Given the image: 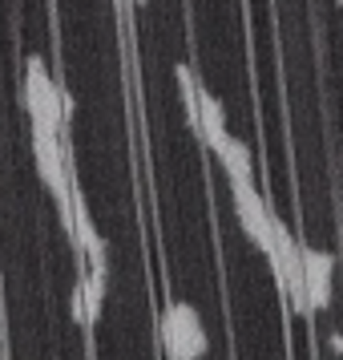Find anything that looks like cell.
<instances>
[{
    "mask_svg": "<svg viewBox=\"0 0 343 360\" xmlns=\"http://www.w3.org/2000/svg\"><path fill=\"white\" fill-rule=\"evenodd\" d=\"M190 130L210 146V142H218L222 134H227V110H222V101L214 98L206 85H198V117H194V126Z\"/></svg>",
    "mask_w": 343,
    "mask_h": 360,
    "instance_id": "obj_7",
    "label": "cell"
},
{
    "mask_svg": "<svg viewBox=\"0 0 343 360\" xmlns=\"http://www.w3.org/2000/svg\"><path fill=\"white\" fill-rule=\"evenodd\" d=\"M230 198H234V219H238V227L246 231V239L259 247L262 255H271L275 251V211L267 207V198L259 195V186L255 182H230Z\"/></svg>",
    "mask_w": 343,
    "mask_h": 360,
    "instance_id": "obj_4",
    "label": "cell"
},
{
    "mask_svg": "<svg viewBox=\"0 0 343 360\" xmlns=\"http://www.w3.org/2000/svg\"><path fill=\"white\" fill-rule=\"evenodd\" d=\"M331 279H335V259L327 251H319V247L303 243V288H307L311 316L331 304Z\"/></svg>",
    "mask_w": 343,
    "mask_h": 360,
    "instance_id": "obj_5",
    "label": "cell"
},
{
    "mask_svg": "<svg viewBox=\"0 0 343 360\" xmlns=\"http://www.w3.org/2000/svg\"><path fill=\"white\" fill-rule=\"evenodd\" d=\"M33 126V162H36V174L41 182L49 186L53 202H57V211H61V223L65 231L73 227V198H77V186L69 179V154H65V134L49 130V126Z\"/></svg>",
    "mask_w": 343,
    "mask_h": 360,
    "instance_id": "obj_1",
    "label": "cell"
},
{
    "mask_svg": "<svg viewBox=\"0 0 343 360\" xmlns=\"http://www.w3.org/2000/svg\"><path fill=\"white\" fill-rule=\"evenodd\" d=\"M117 4H126V0H117Z\"/></svg>",
    "mask_w": 343,
    "mask_h": 360,
    "instance_id": "obj_10",
    "label": "cell"
},
{
    "mask_svg": "<svg viewBox=\"0 0 343 360\" xmlns=\"http://www.w3.org/2000/svg\"><path fill=\"white\" fill-rule=\"evenodd\" d=\"M133 4H146V0H133Z\"/></svg>",
    "mask_w": 343,
    "mask_h": 360,
    "instance_id": "obj_9",
    "label": "cell"
},
{
    "mask_svg": "<svg viewBox=\"0 0 343 360\" xmlns=\"http://www.w3.org/2000/svg\"><path fill=\"white\" fill-rule=\"evenodd\" d=\"M101 304H105V276L89 271V276L77 283V292H73V320L89 328L101 316Z\"/></svg>",
    "mask_w": 343,
    "mask_h": 360,
    "instance_id": "obj_8",
    "label": "cell"
},
{
    "mask_svg": "<svg viewBox=\"0 0 343 360\" xmlns=\"http://www.w3.org/2000/svg\"><path fill=\"white\" fill-rule=\"evenodd\" d=\"M210 154L222 162L230 182H255V162H250V150H246L243 138H234V134H222L218 142H210Z\"/></svg>",
    "mask_w": 343,
    "mask_h": 360,
    "instance_id": "obj_6",
    "label": "cell"
},
{
    "mask_svg": "<svg viewBox=\"0 0 343 360\" xmlns=\"http://www.w3.org/2000/svg\"><path fill=\"white\" fill-rule=\"evenodd\" d=\"M158 336H162V352L170 360H202L210 352V332L202 324L198 308L186 304V300H170L166 304Z\"/></svg>",
    "mask_w": 343,
    "mask_h": 360,
    "instance_id": "obj_3",
    "label": "cell"
},
{
    "mask_svg": "<svg viewBox=\"0 0 343 360\" xmlns=\"http://www.w3.org/2000/svg\"><path fill=\"white\" fill-rule=\"evenodd\" d=\"M25 110H29V122L65 134L69 114H73V98H69V89H61L53 82L45 57H29L25 61Z\"/></svg>",
    "mask_w": 343,
    "mask_h": 360,
    "instance_id": "obj_2",
    "label": "cell"
}]
</instances>
